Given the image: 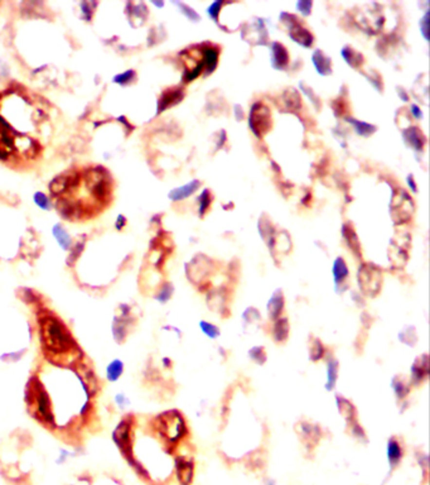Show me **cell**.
Instances as JSON below:
<instances>
[{"mask_svg":"<svg viewBox=\"0 0 430 485\" xmlns=\"http://www.w3.org/2000/svg\"><path fill=\"white\" fill-rule=\"evenodd\" d=\"M42 338L43 344L51 353H67L74 347V341L63 323L52 316L42 320Z\"/></svg>","mask_w":430,"mask_h":485,"instance_id":"1","label":"cell"},{"mask_svg":"<svg viewBox=\"0 0 430 485\" xmlns=\"http://www.w3.org/2000/svg\"><path fill=\"white\" fill-rule=\"evenodd\" d=\"M358 286L366 296H376L381 288V270L376 265L363 264L357 274Z\"/></svg>","mask_w":430,"mask_h":485,"instance_id":"2","label":"cell"},{"mask_svg":"<svg viewBox=\"0 0 430 485\" xmlns=\"http://www.w3.org/2000/svg\"><path fill=\"white\" fill-rule=\"evenodd\" d=\"M269 111L270 110H267L265 105L259 104V102L252 105L251 111H250L249 126L252 133L259 138L270 128V113Z\"/></svg>","mask_w":430,"mask_h":485,"instance_id":"3","label":"cell"},{"mask_svg":"<svg viewBox=\"0 0 430 485\" xmlns=\"http://www.w3.org/2000/svg\"><path fill=\"white\" fill-rule=\"evenodd\" d=\"M428 373H429V360H428L427 354H424V355L415 360V363L412 364L411 383L414 385H419L421 382L424 381Z\"/></svg>","mask_w":430,"mask_h":485,"instance_id":"4","label":"cell"},{"mask_svg":"<svg viewBox=\"0 0 430 485\" xmlns=\"http://www.w3.org/2000/svg\"><path fill=\"white\" fill-rule=\"evenodd\" d=\"M175 464H177L175 467H177V476H178L179 483L182 485H188L193 478V463L188 460L187 458L181 456L177 459Z\"/></svg>","mask_w":430,"mask_h":485,"instance_id":"5","label":"cell"},{"mask_svg":"<svg viewBox=\"0 0 430 485\" xmlns=\"http://www.w3.org/2000/svg\"><path fill=\"white\" fill-rule=\"evenodd\" d=\"M290 32H289V37L292 38L294 40L295 43L300 44V46L305 47V48H309L312 47L314 42V37L312 36V33L308 29L301 27L300 24H295L293 27L289 28Z\"/></svg>","mask_w":430,"mask_h":485,"instance_id":"6","label":"cell"},{"mask_svg":"<svg viewBox=\"0 0 430 485\" xmlns=\"http://www.w3.org/2000/svg\"><path fill=\"white\" fill-rule=\"evenodd\" d=\"M289 62V55L286 48L281 43L274 42L271 44V66L275 70H284Z\"/></svg>","mask_w":430,"mask_h":485,"instance_id":"7","label":"cell"},{"mask_svg":"<svg viewBox=\"0 0 430 485\" xmlns=\"http://www.w3.org/2000/svg\"><path fill=\"white\" fill-rule=\"evenodd\" d=\"M386 455H387V461L390 464V466L396 467L399 465V463L403 459L404 455V450L401 444L399 442V440L396 437H391L389 441H387V446H386Z\"/></svg>","mask_w":430,"mask_h":485,"instance_id":"8","label":"cell"},{"mask_svg":"<svg viewBox=\"0 0 430 485\" xmlns=\"http://www.w3.org/2000/svg\"><path fill=\"white\" fill-rule=\"evenodd\" d=\"M284 310V296L280 289L275 291L267 302V315L273 321L279 319Z\"/></svg>","mask_w":430,"mask_h":485,"instance_id":"9","label":"cell"},{"mask_svg":"<svg viewBox=\"0 0 430 485\" xmlns=\"http://www.w3.org/2000/svg\"><path fill=\"white\" fill-rule=\"evenodd\" d=\"M202 63L205 67L206 75L212 74L218 63V51L217 48L211 46H206L202 49Z\"/></svg>","mask_w":430,"mask_h":485,"instance_id":"10","label":"cell"},{"mask_svg":"<svg viewBox=\"0 0 430 485\" xmlns=\"http://www.w3.org/2000/svg\"><path fill=\"white\" fill-rule=\"evenodd\" d=\"M332 272H333V280H335L336 287H337L338 284L341 286V284H344V283H346L348 276H350V269H348L346 261H344L342 257L336 258L335 263H333Z\"/></svg>","mask_w":430,"mask_h":485,"instance_id":"11","label":"cell"},{"mask_svg":"<svg viewBox=\"0 0 430 485\" xmlns=\"http://www.w3.org/2000/svg\"><path fill=\"white\" fill-rule=\"evenodd\" d=\"M312 61H313V65L316 67L317 72L322 76H327V75H331L332 72V63H331V59H328L324 53L318 49L312 56Z\"/></svg>","mask_w":430,"mask_h":485,"instance_id":"12","label":"cell"},{"mask_svg":"<svg viewBox=\"0 0 430 485\" xmlns=\"http://www.w3.org/2000/svg\"><path fill=\"white\" fill-rule=\"evenodd\" d=\"M271 334H273V339L275 343H278V344L285 343L289 336L288 319L286 317H279V319L275 320Z\"/></svg>","mask_w":430,"mask_h":485,"instance_id":"13","label":"cell"},{"mask_svg":"<svg viewBox=\"0 0 430 485\" xmlns=\"http://www.w3.org/2000/svg\"><path fill=\"white\" fill-rule=\"evenodd\" d=\"M403 137L404 141H405V143L409 145V147L414 148L416 152L423 149V145H424L425 143V138L423 137V134H421V132L418 129V128H410V129L403 133Z\"/></svg>","mask_w":430,"mask_h":485,"instance_id":"14","label":"cell"},{"mask_svg":"<svg viewBox=\"0 0 430 485\" xmlns=\"http://www.w3.org/2000/svg\"><path fill=\"white\" fill-rule=\"evenodd\" d=\"M198 187H200V181L194 180V181L189 182V183L185 184V186H182V187L173 190L172 192L169 194V199L173 200V201H181V200L187 199V197H189L191 195H193L194 192L198 190Z\"/></svg>","mask_w":430,"mask_h":485,"instance_id":"15","label":"cell"},{"mask_svg":"<svg viewBox=\"0 0 430 485\" xmlns=\"http://www.w3.org/2000/svg\"><path fill=\"white\" fill-rule=\"evenodd\" d=\"M337 407L338 411L341 412L342 416L346 418V421H347V424H350V426L356 424L357 422L356 409H355V407L352 405V403H351L350 401H347V399L343 398V397L337 396Z\"/></svg>","mask_w":430,"mask_h":485,"instance_id":"16","label":"cell"},{"mask_svg":"<svg viewBox=\"0 0 430 485\" xmlns=\"http://www.w3.org/2000/svg\"><path fill=\"white\" fill-rule=\"evenodd\" d=\"M185 98V94L182 90H173V91H168L166 92L159 101V106H158V110L163 111L166 110L167 108H170L172 105L178 104L181 101L182 99Z\"/></svg>","mask_w":430,"mask_h":485,"instance_id":"17","label":"cell"},{"mask_svg":"<svg viewBox=\"0 0 430 485\" xmlns=\"http://www.w3.org/2000/svg\"><path fill=\"white\" fill-rule=\"evenodd\" d=\"M342 235H343L344 240L347 242V246L354 252V254H356L357 257H361V249H359V242L358 239H357L356 233L354 231V229L348 225H343L342 227Z\"/></svg>","mask_w":430,"mask_h":485,"instance_id":"18","label":"cell"},{"mask_svg":"<svg viewBox=\"0 0 430 485\" xmlns=\"http://www.w3.org/2000/svg\"><path fill=\"white\" fill-rule=\"evenodd\" d=\"M338 378V362L333 358L329 356L327 360V383L326 389L332 390L336 387V382Z\"/></svg>","mask_w":430,"mask_h":485,"instance_id":"19","label":"cell"},{"mask_svg":"<svg viewBox=\"0 0 430 485\" xmlns=\"http://www.w3.org/2000/svg\"><path fill=\"white\" fill-rule=\"evenodd\" d=\"M342 57H343L344 61L347 62L352 68H358L363 63L362 55L357 52V51H355L350 46L343 47V49H342Z\"/></svg>","mask_w":430,"mask_h":485,"instance_id":"20","label":"cell"},{"mask_svg":"<svg viewBox=\"0 0 430 485\" xmlns=\"http://www.w3.org/2000/svg\"><path fill=\"white\" fill-rule=\"evenodd\" d=\"M391 387H393V392H395V396H396L397 399H404L408 397L409 392H410V385L404 381L403 377L400 375H396V377L393 378L391 381Z\"/></svg>","mask_w":430,"mask_h":485,"instance_id":"21","label":"cell"},{"mask_svg":"<svg viewBox=\"0 0 430 485\" xmlns=\"http://www.w3.org/2000/svg\"><path fill=\"white\" fill-rule=\"evenodd\" d=\"M346 120L355 126L357 134L362 135V137H369V135L374 134L376 132V126L372 125V124L365 123V121H358V120L354 119V118H347Z\"/></svg>","mask_w":430,"mask_h":485,"instance_id":"22","label":"cell"},{"mask_svg":"<svg viewBox=\"0 0 430 485\" xmlns=\"http://www.w3.org/2000/svg\"><path fill=\"white\" fill-rule=\"evenodd\" d=\"M324 353H326V349L323 346L322 341L319 339H313L311 344V360L312 362H318L324 356Z\"/></svg>","mask_w":430,"mask_h":485,"instance_id":"23","label":"cell"},{"mask_svg":"<svg viewBox=\"0 0 430 485\" xmlns=\"http://www.w3.org/2000/svg\"><path fill=\"white\" fill-rule=\"evenodd\" d=\"M200 327L203 331V334L208 336L209 339H216L220 336V329L216 325H213V323H207V321H201Z\"/></svg>","mask_w":430,"mask_h":485,"instance_id":"24","label":"cell"},{"mask_svg":"<svg viewBox=\"0 0 430 485\" xmlns=\"http://www.w3.org/2000/svg\"><path fill=\"white\" fill-rule=\"evenodd\" d=\"M249 355L256 364H264L266 362V353L262 346H254L251 350L249 351Z\"/></svg>","mask_w":430,"mask_h":485,"instance_id":"25","label":"cell"},{"mask_svg":"<svg viewBox=\"0 0 430 485\" xmlns=\"http://www.w3.org/2000/svg\"><path fill=\"white\" fill-rule=\"evenodd\" d=\"M209 201H211V194H209L208 190H205L202 194L198 197V206H200V215L203 216L206 210L208 209L209 206Z\"/></svg>","mask_w":430,"mask_h":485,"instance_id":"26","label":"cell"},{"mask_svg":"<svg viewBox=\"0 0 430 485\" xmlns=\"http://www.w3.org/2000/svg\"><path fill=\"white\" fill-rule=\"evenodd\" d=\"M121 373H123V364L120 362L111 363L110 366H109L108 369L109 379H110V381H115V379H117V378L121 375Z\"/></svg>","mask_w":430,"mask_h":485,"instance_id":"27","label":"cell"},{"mask_svg":"<svg viewBox=\"0 0 430 485\" xmlns=\"http://www.w3.org/2000/svg\"><path fill=\"white\" fill-rule=\"evenodd\" d=\"M177 5L181 8V12L185 14L186 17H187L188 19H191L192 22H198L201 19V17H200V14H197L196 12H194L193 9H192L191 6H188V5H186V4H183V3H177Z\"/></svg>","mask_w":430,"mask_h":485,"instance_id":"28","label":"cell"},{"mask_svg":"<svg viewBox=\"0 0 430 485\" xmlns=\"http://www.w3.org/2000/svg\"><path fill=\"white\" fill-rule=\"evenodd\" d=\"M55 235L58 239V242H61V245L65 249H67L68 245H70V237H68L67 234L65 233V230L59 225L55 226Z\"/></svg>","mask_w":430,"mask_h":485,"instance_id":"29","label":"cell"},{"mask_svg":"<svg viewBox=\"0 0 430 485\" xmlns=\"http://www.w3.org/2000/svg\"><path fill=\"white\" fill-rule=\"evenodd\" d=\"M406 338H410V341H411V344L415 345V343L418 341V336H416V331H415L414 327H410V326H408V327H405V329H404L403 331L400 332V334H399V339H400V340L404 341Z\"/></svg>","mask_w":430,"mask_h":485,"instance_id":"30","label":"cell"},{"mask_svg":"<svg viewBox=\"0 0 430 485\" xmlns=\"http://www.w3.org/2000/svg\"><path fill=\"white\" fill-rule=\"evenodd\" d=\"M222 5H224V1L220 0V1H215V3H212L208 8H207V14H208L215 22H217L218 13H220V9H221Z\"/></svg>","mask_w":430,"mask_h":485,"instance_id":"31","label":"cell"},{"mask_svg":"<svg viewBox=\"0 0 430 485\" xmlns=\"http://www.w3.org/2000/svg\"><path fill=\"white\" fill-rule=\"evenodd\" d=\"M34 201H36V202H37V205L40 206L42 209H44V210L51 209V202L48 201V199L46 197V195L38 192V194L34 195Z\"/></svg>","mask_w":430,"mask_h":485,"instance_id":"32","label":"cell"},{"mask_svg":"<svg viewBox=\"0 0 430 485\" xmlns=\"http://www.w3.org/2000/svg\"><path fill=\"white\" fill-rule=\"evenodd\" d=\"M172 293H173V287L169 284V283H167L166 286L162 288V292H160L159 295H158V300H159L160 302H166L167 300H169L170 298V296H172Z\"/></svg>","mask_w":430,"mask_h":485,"instance_id":"33","label":"cell"},{"mask_svg":"<svg viewBox=\"0 0 430 485\" xmlns=\"http://www.w3.org/2000/svg\"><path fill=\"white\" fill-rule=\"evenodd\" d=\"M312 5H313L312 1H298V3H297V8H298V10L303 14V16L311 14Z\"/></svg>","mask_w":430,"mask_h":485,"instance_id":"34","label":"cell"},{"mask_svg":"<svg viewBox=\"0 0 430 485\" xmlns=\"http://www.w3.org/2000/svg\"><path fill=\"white\" fill-rule=\"evenodd\" d=\"M134 71H126L125 74H121V75H119V76H116L115 77V81L116 82H119V83H126V82H129V81H131L132 80V77H134Z\"/></svg>","mask_w":430,"mask_h":485,"instance_id":"35","label":"cell"},{"mask_svg":"<svg viewBox=\"0 0 430 485\" xmlns=\"http://www.w3.org/2000/svg\"><path fill=\"white\" fill-rule=\"evenodd\" d=\"M429 13H425V16L423 17V19L420 20V25H421V33H423V36H424V38L425 40H429V37H428V23H429Z\"/></svg>","mask_w":430,"mask_h":485,"instance_id":"36","label":"cell"},{"mask_svg":"<svg viewBox=\"0 0 430 485\" xmlns=\"http://www.w3.org/2000/svg\"><path fill=\"white\" fill-rule=\"evenodd\" d=\"M411 114L415 117V119H421V117H423V115H421L420 109H419L418 106L414 104L411 105Z\"/></svg>","mask_w":430,"mask_h":485,"instance_id":"37","label":"cell"},{"mask_svg":"<svg viewBox=\"0 0 430 485\" xmlns=\"http://www.w3.org/2000/svg\"><path fill=\"white\" fill-rule=\"evenodd\" d=\"M408 184L411 187V191L412 192H416V186H415V183H414V180H412V176L410 175L408 177Z\"/></svg>","mask_w":430,"mask_h":485,"instance_id":"38","label":"cell"},{"mask_svg":"<svg viewBox=\"0 0 430 485\" xmlns=\"http://www.w3.org/2000/svg\"><path fill=\"white\" fill-rule=\"evenodd\" d=\"M399 96H401V98H403L404 101H408V96H406V94L404 90H399Z\"/></svg>","mask_w":430,"mask_h":485,"instance_id":"39","label":"cell"},{"mask_svg":"<svg viewBox=\"0 0 430 485\" xmlns=\"http://www.w3.org/2000/svg\"><path fill=\"white\" fill-rule=\"evenodd\" d=\"M265 485H274V483H270V484H269V483H267V484H265Z\"/></svg>","mask_w":430,"mask_h":485,"instance_id":"40","label":"cell"}]
</instances>
